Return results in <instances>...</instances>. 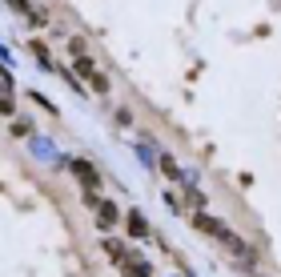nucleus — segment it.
<instances>
[{
	"mask_svg": "<svg viewBox=\"0 0 281 277\" xmlns=\"http://www.w3.org/2000/svg\"><path fill=\"white\" fill-rule=\"evenodd\" d=\"M197 229H201V233H213V237H221V241H233V233H229V229H225L221 221L205 217V213H197Z\"/></svg>",
	"mask_w": 281,
	"mask_h": 277,
	"instance_id": "f257e3e1",
	"label": "nucleus"
},
{
	"mask_svg": "<svg viewBox=\"0 0 281 277\" xmlns=\"http://www.w3.org/2000/svg\"><path fill=\"white\" fill-rule=\"evenodd\" d=\"M72 173L81 177V185H85V189H97V181H101V177H97V169L89 165V161H72Z\"/></svg>",
	"mask_w": 281,
	"mask_h": 277,
	"instance_id": "f03ea898",
	"label": "nucleus"
},
{
	"mask_svg": "<svg viewBox=\"0 0 281 277\" xmlns=\"http://www.w3.org/2000/svg\"><path fill=\"white\" fill-rule=\"evenodd\" d=\"M97 217H101V225H112L121 213H116V205H112V201H101V205H97Z\"/></svg>",
	"mask_w": 281,
	"mask_h": 277,
	"instance_id": "7ed1b4c3",
	"label": "nucleus"
},
{
	"mask_svg": "<svg viewBox=\"0 0 281 277\" xmlns=\"http://www.w3.org/2000/svg\"><path fill=\"white\" fill-rule=\"evenodd\" d=\"M145 229H149V225H145L141 213H129V233H133V237H145Z\"/></svg>",
	"mask_w": 281,
	"mask_h": 277,
	"instance_id": "20e7f679",
	"label": "nucleus"
},
{
	"mask_svg": "<svg viewBox=\"0 0 281 277\" xmlns=\"http://www.w3.org/2000/svg\"><path fill=\"white\" fill-rule=\"evenodd\" d=\"M125 277H149V265L145 261H125Z\"/></svg>",
	"mask_w": 281,
	"mask_h": 277,
	"instance_id": "39448f33",
	"label": "nucleus"
},
{
	"mask_svg": "<svg viewBox=\"0 0 281 277\" xmlns=\"http://www.w3.org/2000/svg\"><path fill=\"white\" fill-rule=\"evenodd\" d=\"M105 249H109V253H112V257H116V261L125 257V249H121V241H105Z\"/></svg>",
	"mask_w": 281,
	"mask_h": 277,
	"instance_id": "423d86ee",
	"label": "nucleus"
},
{
	"mask_svg": "<svg viewBox=\"0 0 281 277\" xmlns=\"http://www.w3.org/2000/svg\"><path fill=\"white\" fill-rule=\"evenodd\" d=\"M161 169H165L169 177H181V173H177V165H173V157H165V161H161Z\"/></svg>",
	"mask_w": 281,
	"mask_h": 277,
	"instance_id": "0eeeda50",
	"label": "nucleus"
}]
</instances>
